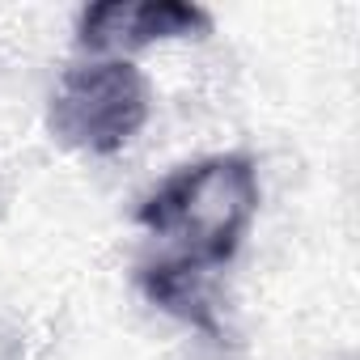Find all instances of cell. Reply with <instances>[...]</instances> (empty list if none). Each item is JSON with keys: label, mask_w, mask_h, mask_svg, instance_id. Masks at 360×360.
Returning a JSON list of instances; mask_svg holds the SVG:
<instances>
[{"label": "cell", "mask_w": 360, "mask_h": 360, "mask_svg": "<svg viewBox=\"0 0 360 360\" xmlns=\"http://www.w3.org/2000/svg\"><path fill=\"white\" fill-rule=\"evenodd\" d=\"M255 212H259L255 161L246 153H221L169 174L140 204V225L174 246V255L165 259L212 271L238 255Z\"/></svg>", "instance_id": "cell-1"}, {"label": "cell", "mask_w": 360, "mask_h": 360, "mask_svg": "<svg viewBox=\"0 0 360 360\" xmlns=\"http://www.w3.org/2000/svg\"><path fill=\"white\" fill-rule=\"evenodd\" d=\"M148 81L127 60L72 64L51 94V131L77 153H119L148 123Z\"/></svg>", "instance_id": "cell-2"}, {"label": "cell", "mask_w": 360, "mask_h": 360, "mask_svg": "<svg viewBox=\"0 0 360 360\" xmlns=\"http://www.w3.org/2000/svg\"><path fill=\"white\" fill-rule=\"evenodd\" d=\"M212 30L208 9L191 0H102L77 22L85 51H136L161 39H200Z\"/></svg>", "instance_id": "cell-3"}, {"label": "cell", "mask_w": 360, "mask_h": 360, "mask_svg": "<svg viewBox=\"0 0 360 360\" xmlns=\"http://www.w3.org/2000/svg\"><path fill=\"white\" fill-rule=\"evenodd\" d=\"M204 267H191V263H174V259H157V263H144L140 267V288L153 305H161L165 314L183 318L208 335H217V314H212V297H208V284H204Z\"/></svg>", "instance_id": "cell-4"}]
</instances>
